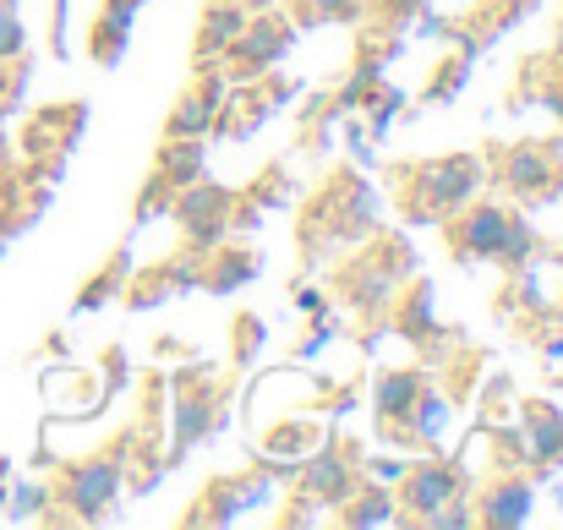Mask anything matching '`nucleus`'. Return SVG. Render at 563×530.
Segmentation results:
<instances>
[{
    "mask_svg": "<svg viewBox=\"0 0 563 530\" xmlns=\"http://www.w3.org/2000/svg\"><path fill=\"white\" fill-rule=\"evenodd\" d=\"M476 180H482V165L476 159H443V165H432V170H421L416 176V213L427 219V213H454L471 191H476Z\"/></svg>",
    "mask_w": 563,
    "mask_h": 530,
    "instance_id": "obj_1",
    "label": "nucleus"
},
{
    "mask_svg": "<svg viewBox=\"0 0 563 530\" xmlns=\"http://www.w3.org/2000/svg\"><path fill=\"white\" fill-rule=\"evenodd\" d=\"M115 487H121V454H99L66 476V504L77 509V520H104L115 504Z\"/></svg>",
    "mask_w": 563,
    "mask_h": 530,
    "instance_id": "obj_2",
    "label": "nucleus"
},
{
    "mask_svg": "<svg viewBox=\"0 0 563 530\" xmlns=\"http://www.w3.org/2000/svg\"><path fill=\"white\" fill-rule=\"evenodd\" d=\"M509 213L504 208H493V202H476L460 224H454V252L460 257H504V246H509Z\"/></svg>",
    "mask_w": 563,
    "mask_h": 530,
    "instance_id": "obj_3",
    "label": "nucleus"
},
{
    "mask_svg": "<svg viewBox=\"0 0 563 530\" xmlns=\"http://www.w3.org/2000/svg\"><path fill=\"white\" fill-rule=\"evenodd\" d=\"M230 44H235L241 71H263V66H274V60H279V49H285V22H279V16L246 22V27H241Z\"/></svg>",
    "mask_w": 563,
    "mask_h": 530,
    "instance_id": "obj_4",
    "label": "nucleus"
},
{
    "mask_svg": "<svg viewBox=\"0 0 563 530\" xmlns=\"http://www.w3.org/2000/svg\"><path fill=\"white\" fill-rule=\"evenodd\" d=\"M454 493H460V476H454L449 465H421V471L405 476V504H410L421 520L438 515L443 504H454Z\"/></svg>",
    "mask_w": 563,
    "mask_h": 530,
    "instance_id": "obj_5",
    "label": "nucleus"
},
{
    "mask_svg": "<svg viewBox=\"0 0 563 530\" xmlns=\"http://www.w3.org/2000/svg\"><path fill=\"white\" fill-rule=\"evenodd\" d=\"M181 224H187L191 241H213L219 230H224V213H230V197L219 191V186H197V191H187L181 197Z\"/></svg>",
    "mask_w": 563,
    "mask_h": 530,
    "instance_id": "obj_6",
    "label": "nucleus"
},
{
    "mask_svg": "<svg viewBox=\"0 0 563 530\" xmlns=\"http://www.w3.org/2000/svg\"><path fill=\"white\" fill-rule=\"evenodd\" d=\"M416 394H421V377L416 372H383L377 377V416H405Z\"/></svg>",
    "mask_w": 563,
    "mask_h": 530,
    "instance_id": "obj_7",
    "label": "nucleus"
},
{
    "mask_svg": "<svg viewBox=\"0 0 563 530\" xmlns=\"http://www.w3.org/2000/svg\"><path fill=\"white\" fill-rule=\"evenodd\" d=\"M526 515H531V487L515 482V487H498V493H493V504H487L482 520H487V526H520Z\"/></svg>",
    "mask_w": 563,
    "mask_h": 530,
    "instance_id": "obj_8",
    "label": "nucleus"
},
{
    "mask_svg": "<svg viewBox=\"0 0 563 530\" xmlns=\"http://www.w3.org/2000/svg\"><path fill=\"white\" fill-rule=\"evenodd\" d=\"M548 165H553V159H548L542 148H520V154H509V170H504V176H509L515 191H537V186L548 180Z\"/></svg>",
    "mask_w": 563,
    "mask_h": 530,
    "instance_id": "obj_9",
    "label": "nucleus"
},
{
    "mask_svg": "<svg viewBox=\"0 0 563 530\" xmlns=\"http://www.w3.org/2000/svg\"><path fill=\"white\" fill-rule=\"evenodd\" d=\"M246 27V11H235V5H219L213 16H208V27H202V38H197V49L202 55H213V49H224L235 33Z\"/></svg>",
    "mask_w": 563,
    "mask_h": 530,
    "instance_id": "obj_10",
    "label": "nucleus"
},
{
    "mask_svg": "<svg viewBox=\"0 0 563 530\" xmlns=\"http://www.w3.org/2000/svg\"><path fill=\"white\" fill-rule=\"evenodd\" d=\"M307 487L318 493V498H345L351 493V471L340 465V460H312V471H307Z\"/></svg>",
    "mask_w": 563,
    "mask_h": 530,
    "instance_id": "obj_11",
    "label": "nucleus"
},
{
    "mask_svg": "<svg viewBox=\"0 0 563 530\" xmlns=\"http://www.w3.org/2000/svg\"><path fill=\"white\" fill-rule=\"evenodd\" d=\"M137 5H143V0H110V5H104V22H99V55L110 49V38H115V49L126 44V27H132Z\"/></svg>",
    "mask_w": 563,
    "mask_h": 530,
    "instance_id": "obj_12",
    "label": "nucleus"
},
{
    "mask_svg": "<svg viewBox=\"0 0 563 530\" xmlns=\"http://www.w3.org/2000/svg\"><path fill=\"white\" fill-rule=\"evenodd\" d=\"M531 438H537V460H553V454L563 449V421H559V410L537 405V410H531Z\"/></svg>",
    "mask_w": 563,
    "mask_h": 530,
    "instance_id": "obj_13",
    "label": "nucleus"
},
{
    "mask_svg": "<svg viewBox=\"0 0 563 530\" xmlns=\"http://www.w3.org/2000/svg\"><path fill=\"white\" fill-rule=\"evenodd\" d=\"M213 99H219L213 88H208L202 99H187V104L170 115V137H197V132L208 126V115H213Z\"/></svg>",
    "mask_w": 563,
    "mask_h": 530,
    "instance_id": "obj_14",
    "label": "nucleus"
},
{
    "mask_svg": "<svg viewBox=\"0 0 563 530\" xmlns=\"http://www.w3.org/2000/svg\"><path fill=\"white\" fill-rule=\"evenodd\" d=\"M22 22H16V0H0V60L22 55Z\"/></svg>",
    "mask_w": 563,
    "mask_h": 530,
    "instance_id": "obj_15",
    "label": "nucleus"
},
{
    "mask_svg": "<svg viewBox=\"0 0 563 530\" xmlns=\"http://www.w3.org/2000/svg\"><path fill=\"white\" fill-rule=\"evenodd\" d=\"M197 170H202V148H197V143H187V148H170V154H165V176L187 180V176H197Z\"/></svg>",
    "mask_w": 563,
    "mask_h": 530,
    "instance_id": "obj_16",
    "label": "nucleus"
},
{
    "mask_svg": "<svg viewBox=\"0 0 563 530\" xmlns=\"http://www.w3.org/2000/svg\"><path fill=\"white\" fill-rule=\"evenodd\" d=\"M246 274H252L246 257H224V263L208 274V290H235V279H246Z\"/></svg>",
    "mask_w": 563,
    "mask_h": 530,
    "instance_id": "obj_17",
    "label": "nucleus"
},
{
    "mask_svg": "<svg viewBox=\"0 0 563 530\" xmlns=\"http://www.w3.org/2000/svg\"><path fill=\"white\" fill-rule=\"evenodd\" d=\"M345 520H351V526H373V520H388V498H383V493H367V498H362V509H345Z\"/></svg>",
    "mask_w": 563,
    "mask_h": 530,
    "instance_id": "obj_18",
    "label": "nucleus"
},
{
    "mask_svg": "<svg viewBox=\"0 0 563 530\" xmlns=\"http://www.w3.org/2000/svg\"><path fill=\"white\" fill-rule=\"evenodd\" d=\"M38 509H44V487H22V493H16V509H11V515H38Z\"/></svg>",
    "mask_w": 563,
    "mask_h": 530,
    "instance_id": "obj_19",
    "label": "nucleus"
},
{
    "mask_svg": "<svg viewBox=\"0 0 563 530\" xmlns=\"http://www.w3.org/2000/svg\"><path fill=\"white\" fill-rule=\"evenodd\" d=\"M318 11H334V16H351L356 11V0H312Z\"/></svg>",
    "mask_w": 563,
    "mask_h": 530,
    "instance_id": "obj_20",
    "label": "nucleus"
},
{
    "mask_svg": "<svg viewBox=\"0 0 563 530\" xmlns=\"http://www.w3.org/2000/svg\"><path fill=\"white\" fill-rule=\"evenodd\" d=\"M0 509H5V465H0Z\"/></svg>",
    "mask_w": 563,
    "mask_h": 530,
    "instance_id": "obj_21",
    "label": "nucleus"
}]
</instances>
